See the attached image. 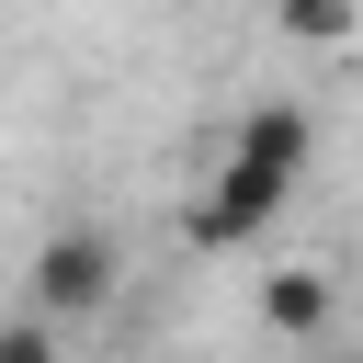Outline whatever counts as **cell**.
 Here are the masks:
<instances>
[{
	"instance_id": "obj_1",
	"label": "cell",
	"mask_w": 363,
	"mask_h": 363,
	"mask_svg": "<svg viewBox=\"0 0 363 363\" xmlns=\"http://www.w3.org/2000/svg\"><path fill=\"white\" fill-rule=\"evenodd\" d=\"M306 159H318L306 102H250V113H238V136H227V159H216V182L193 193L182 238H193V250H250V238H272V216L295 204Z\"/></svg>"
},
{
	"instance_id": "obj_2",
	"label": "cell",
	"mask_w": 363,
	"mask_h": 363,
	"mask_svg": "<svg viewBox=\"0 0 363 363\" xmlns=\"http://www.w3.org/2000/svg\"><path fill=\"white\" fill-rule=\"evenodd\" d=\"M34 306H57V318H91V306H113V238L102 227H57L45 250H34V284H23Z\"/></svg>"
},
{
	"instance_id": "obj_3",
	"label": "cell",
	"mask_w": 363,
	"mask_h": 363,
	"mask_svg": "<svg viewBox=\"0 0 363 363\" xmlns=\"http://www.w3.org/2000/svg\"><path fill=\"white\" fill-rule=\"evenodd\" d=\"M261 329L272 340H318L329 329V272H261Z\"/></svg>"
},
{
	"instance_id": "obj_4",
	"label": "cell",
	"mask_w": 363,
	"mask_h": 363,
	"mask_svg": "<svg viewBox=\"0 0 363 363\" xmlns=\"http://www.w3.org/2000/svg\"><path fill=\"white\" fill-rule=\"evenodd\" d=\"M272 34L306 57H340V45H363V0H272Z\"/></svg>"
},
{
	"instance_id": "obj_5",
	"label": "cell",
	"mask_w": 363,
	"mask_h": 363,
	"mask_svg": "<svg viewBox=\"0 0 363 363\" xmlns=\"http://www.w3.org/2000/svg\"><path fill=\"white\" fill-rule=\"evenodd\" d=\"M0 363H57V306H23L0 329Z\"/></svg>"
}]
</instances>
